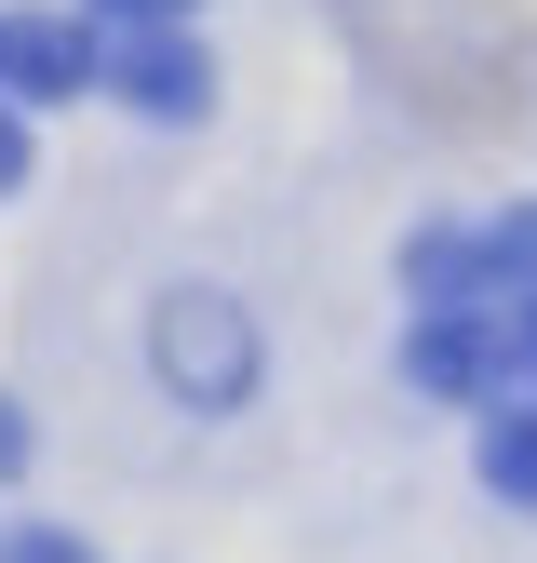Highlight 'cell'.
<instances>
[{
	"label": "cell",
	"mask_w": 537,
	"mask_h": 563,
	"mask_svg": "<svg viewBox=\"0 0 537 563\" xmlns=\"http://www.w3.org/2000/svg\"><path fill=\"white\" fill-rule=\"evenodd\" d=\"M95 81H108V54H95L81 14H14V27H0V95H14V108H67Z\"/></svg>",
	"instance_id": "obj_1"
},
{
	"label": "cell",
	"mask_w": 537,
	"mask_h": 563,
	"mask_svg": "<svg viewBox=\"0 0 537 563\" xmlns=\"http://www.w3.org/2000/svg\"><path fill=\"white\" fill-rule=\"evenodd\" d=\"M108 81H121V108H149V121H201V108H216V54H201L188 27H134L108 54Z\"/></svg>",
	"instance_id": "obj_2"
},
{
	"label": "cell",
	"mask_w": 537,
	"mask_h": 563,
	"mask_svg": "<svg viewBox=\"0 0 537 563\" xmlns=\"http://www.w3.org/2000/svg\"><path fill=\"white\" fill-rule=\"evenodd\" d=\"M162 363L188 376V402H242V363H255V349H242V322H229L216 296H188V309L162 322Z\"/></svg>",
	"instance_id": "obj_3"
},
{
	"label": "cell",
	"mask_w": 537,
	"mask_h": 563,
	"mask_svg": "<svg viewBox=\"0 0 537 563\" xmlns=\"http://www.w3.org/2000/svg\"><path fill=\"white\" fill-rule=\"evenodd\" d=\"M403 376H417L430 402H470V389H484V376H497V335H484V322H457V309H443V322H430L417 349H403Z\"/></svg>",
	"instance_id": "obj_4"
},
{
	"label": "cell",
	"mask_w": 537,
	"mask_h": 563,
	"mask_svg": "<svg viewBox=\"0 0 537 563\" xmlns=\"http://www.w3.org/2000/svg\"><path fill=\"white\" fill-rule=\"evenodd\" d=\"M484 497L537 510V402H524V416H484Z\"/></svg>",
	"instance_id": "obj_5"
},
{
	"label": "cell",
	"mask_w": 537,
	"mask_h": 563,
	"mask_svg": "<svg viewBox=\"0 0 537 563\" xmlns=\"http://www.w3.org/2000/svg\"><path fill=\"white\" fill-rule=\"evenodd\" d=\"M403 268H417V296H430V309H470V296H484V282H470V268H484V242H470V229H430Z\"/></svg>",
	"instance_id": "obj_6"
},
{
	"label": "cell",
	"mask_w": 537,
	"mask_h": 563,
	"mask_svg": "<svg viewBox=\"0 0 537 563\" xmlns=\"http://www.w3.org/2000/svg\"><path fill=\"white\" fill-rule=\"evenodd\" d=\"M484 282H497V296H524V309H537V216H511V229L484 242Z\"/></svg>",
	"instance_id": "obj_7"
},
{
	"label": "cell",
	"mask_w": 537,
	"mask_h": 563,
	"mask_svg": "<svg viewBox=\"0 0 537 563\" xmlns=\"http://www.w3.org/2000/svg\"><path fill=\"white\" fill-rule=\"evenodd\" d=\"M0 563H95L81 537H54V523H14V537H0Z\"/></svg>",
	"instance_id": "obj_8"
},
{
	"label": "cell",
	"mask_w": 537,
	"mask_h": 563,
	"mask_svg": "<svg viewBox=\"0 0 537 563\" xmlns=\"http://www.w3.org/2000/svg\"><path fill=\"white\" fill-rule=\"evenodd\" d=\"M14 470H28V402L0 389V483H14Z\"/></svg>",
	"instance_id": "obj_9"
},
{
	"label": "cell",
	"mask_w": 537,
	"mask_h": 563,
	"mask_svg": "<svg viewBox=\"0 0 537 563\" xmlns=\"http://www.w3.org/2000/svg\"><path fill=\"white\" fill-rule=\"evenodd\" d=\"M95 14H121V27H188V0H95Z\"/></svg>",
	"instance_id": "obj_10"
},
{
	"label": "cell",
	"mask_w": 537,
	"mask_h": 563,
	"mask_svg": "<svg viewBox=\"0 0 537 563\" xmlns=\"http://www.w3.org/2000/svg\"><path fill=\"white\" fill-rule=\"evenodd\" d=\"M0 188H28V121L0 108Z\"/></svg>",
	"instance_id": "obj_11"
},
{
	"label": "cell",
	"mask_w": 537,
	"mask_h": 563,
	"mask_svg": "<svg viewBox=\"0 0 537 563\" xmlns=\"http://www.w3.org/2000/svg\"><path fill=\"white\" fill-rule=\"evenodd\" d=\"M524 376H537V309H524Z\"/></svg>",
	"instance_id": "obj_12"
}]
</instances>
